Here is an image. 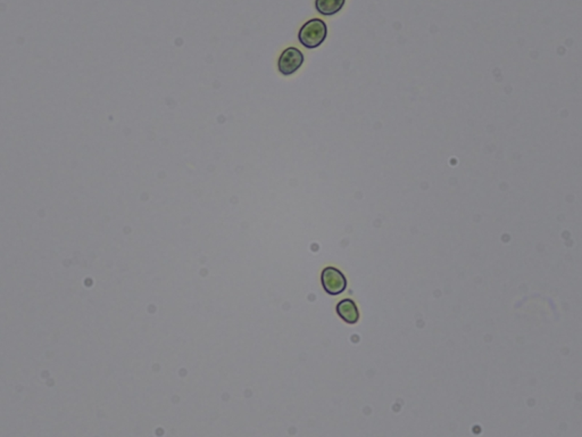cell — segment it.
<instances>
[{"label":"cell","instance_id":"cell-4","mask_svg":"<svg viewBox=\"0 0 582 437\" xmlns=\"http://www.w3.org/2000/svg\"><path fill=\"white\" fill-rule=\"evenodd\" d=\"M338 316L344 320L345 323L355 325L360 320V310L353 300H343L337 304Z\"/></svg>","mask_w":582,"mask_h":437},{"label":"cell","instance_id":"cell-1","mask_svg":"<svg viewBox=\"0 0 582 437\" xmlns=\"http://www.w3.org/2000/svg\"><path fill=\"white\" fill-rule=\"evenodd\" d=\"M328 35L327 23L321 19H312L307 21L300 28L298 40L305 48H318L325 42Z\"/></svg>","mask_w":582,"mask_h":437},{"label":"cell","instance_id":"cell-5","mask_svg":"<svg viewBox=\"0 0 582 437\" xmlns=\"http://www.w3.org/2000/svg\"><path fill=\"white\" fill-rule=\"evenodd\" d=\"M346 0H315V10L323 17H332L344 8Z\"/></svg>","mask_w":582,"mask_h":437},{"label":"cell","instance_id":"cell-2","mask_svg":"<svg viewBox=\"0 0 582 437\" xmlns=\"http://www.w3.org/2000/svg\"><path fill=\"white\" fill-rule=\"evenodd\" d=\"M321 283L329 295H339L347 288V279L344 274L339 269L334 267H327L323 269L321 275Z\"/></svg>","mask_w":582,"mask_h":437},{"label":"cell","instance_id":"cell-3","mask_svg":"<svg viewBox=\"0 0 582 437\" xmlns=\"http://www.w3.org/2000/svg\"><path fill=\"white\" fill-rule=\"evenodd\" d=\"M305 61L304 54L296 47L284 49L278 61V70L284 75H293L302 67Z\"/></svg>","mask_w":582,"mask_h":437}]
</instances>
